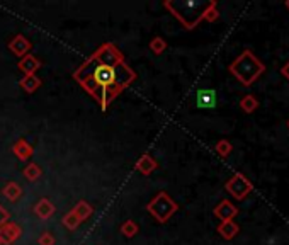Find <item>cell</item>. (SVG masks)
Listing matches in <instances>:
<instances>
[{
  "label": "cell",
  "instance_id": "6da1fadb",
  "mask_svg": "<svg viewBox=\"0 0 289 245\" xmlns=\"http://www.w3.org/2000/svg\"><path fill=\"white\" fill-rule=\"evenodd\" d=\"M73 78L106 111L136 80V73L126 63L118 46L104 43L77 68Z\"/></svg>",
  "mask_w": 289,
  "mask_h": 245
},
{
  "label": "cell",
  "instance_id": "7a4b0ae2",
  "mask_svg": "<svg viewBox=\"0 0 289 245\" xmlns=\"http://www.w3.org/2000/svg\"><path fill=\"white\" fill-rule=\"evenodd\" d=\"M209 2L203 0H167L164 7L169 11L185 29H194L204 19V12L209 7Z\"/></svg>",
  "mask_w": 289,
  "mask_h": 245
},
{
  "label": "cell",
  "instance_id": "3957f363",
  "mask_svg": "<svg viewBox=\"0 0 289 245\" xmlns=\"http://www.w3.org/2000/svg\"><path fill=\"white\" fill-rule=\"evenodd\" d=\"M228 70L244 87H250L265 72V67L250 50H244L238 57L230 63Z\"/></svg>",
  "mask_w": 289,
  "mask_h": 245
},
{
  "label": "cell",
  "instance_id": "277c9868",
  "mask_svg": "<svg viewBox=\"0 0 289 245\" xmlns=\"http://www.w3.org/2000/svg\"><path fill=\"white\" fill-rule=\"evenodd\" d=\"M179 205L172 200L165 191H160L153 200L147 205V211L155 218L158 223H165L177 213Z\"/></svg>",
  "mask_w": 289,
  "mask_h": 245
},
{
  "label": "cell",
  "instance_id": "5b68a950",
  "mask_svg": "<svg viewBox=\"0 0 289 245\" xmlns=\"http://www.w3.org/2000/svg\"><path fill=\"white\" fill-rule=\"evenodd\" d=\"M225 189L231 194L233 198H235V200L242 201V200H245L252 191H254V184H252L244 174L238 172V174H233L231 177L228 179L226 184H225Z\"/></svg>",
  "mask_w": 289,
  "mask_h": 245
},
{
  "label": "cell",
  "instance_id": "8992f818",
  "mask_svg": "<svg viewBox=\"0 0 289 245\" xmlns=\"http://www.w3.org/2000/svg\"><path fill=\"white\" fill-rule=\"evenodd\" d=\"M22 235V228L21 225L17 223H12L9 221L4 226H0V243L2 245H11L14 243L16 240H19Z\"/></svg>",
  "mask_w": 289,
  "mask_h": 245
},
{
  "label": "cell",
  "instance_id": "52a82bcc",
  "mask_svg": "<svg viewBox=\"0 0 289 245\" xmlns=\"http://www.w3.org/2000/svg\"><path fill=\"white\" fill-rule=\"evenodd\" d=\"M213 213L216 218H220L221 221H231L235 218L236 215H238V208H236L230 200H223L218 203L216 206H214Z\"/></svg>",
  "mask_w": 289,
  "mask_h": 245
},
{
  "label": "cell",
  "instance_id": "ba28073f",
  "mask_svg": "<svg viewBox=\"0 0 289 245\" xmlns=\"http://www.w3.org/2000/svg\"><path fill=\"white\" fill-rule=\"evenodd\" d=\"M31 48H32L31 41L27 39L24 34H17V36H14L11 41H9V50H11L16 57L24 58L26 55H29Z\"/></svg>",
  "mask_w": 289,
  "mask_h": 245
},
{
  "label": "cell",
  "instance_id": "9c48e42d",
  "mask_svg": "<svg viewBox=\"0 0 289 245\" xmlns=\"http://www.w3.org/2000/svg\"><path fill=\"white\" fill-rule=\"evenodd\" d=\"M12 154L17 157L21 162H29V159L34 154V150H32V145L24 138H21V140H17L16 143L12 145Z\"/></svg>",
  "mask_w": 289,
  "mask_h": 245
},
{
  "label": "cell",
  "instance_id": "30bf717a",
  "mask_svg": "<svg viewBox=\"0 0 289 245\" xmlns=\"http://www.w3.org/2000/svg\"><path fill=\"white\" fill-rule=\"evenodd\" d=\"M17 68L21 72H24V75H36V72L41 68V60L36 58L34 55H26L24 58H21V62L17 63Z\"/></svg>",
  "mask_w": 289,
  "mask_h": 245
},
{
  "label": "cell",
  "instance_id": "8fae6325",
  "mask_svg": "<svg viewBox=\"0 0 289 245\" xmlns=\"http://www.w3.org/2000/svg\"><path fill=\"white\" fill-rule=\"evenodd\" d=\"M196 104L203 109H211L216 106V92L213 89H201L196 95Z\"/></svg>",
  "mask_w": 289,
  "mask_h": 245
},
{
  "label": "cell",
  "instance_id": "7c38bea8",
  "mask_svg": "<svg viewBox=\"0 0 289 245\" xmlns=\"http://www.w3.org/2000/svg\"><path fill=\"white\" fill-rule=\"evenodd\" d=\"M134 169H136L138 172H141L143 175H150L152 172H155V170L158 169V164H157V160L153 159L152 155L144 154V155H141L138 159L136 165H134Z\"/></svg>",
  "mask_w": 289,
  "mask_h": 245
},
{
  "label": "cell",
  "instance_id": "4fadbf2b",
  "mask_svg": "<svg viewBox=\"0 0 289 245\" xmlns=\"http://www.w3.org/2000/svg\"><path fill=\"white\" fill-rule=\"evenodd\" d=\"M55 213V205L51 203L48 198H41V200L34 205V215L39 220H48L51 215Z\"/></svg>",
  "mask_w": 289,
  "mask_h": 245
},
{
  "label": "cell",
  "instance_id": "5bb4252c",
  "mask_svg": "<svg viewBox=\"0 0 289 245\" xmlns=\"http://www.w3.org/2000/svg\"><path fill=\"white\" fill-rule=\"evenodd\" d=\"M216 230H218V233H220L225 240H233V238L236 237V235H238L240 226L231 220V221H221V223L218 225Z\"/></svg>",
  "mask_w": 289,
  "mask_h": 245
},
{
  "label": "cell",
  "instance_id": "9a60e30c",
  "mask_svg": "<svg viewBox=\"0 0 289 245\" xmlns=\"http://www.w3.org/2000/svg\"><path fill=\"white\" fill-rule=\"evenodd\" d=\"M2 194H4V196H6L11 203H16V201L21 200V196H22V187H21L19 182L11 181V182H7L6 186H4Z\"/></svg>",
  "mask_w": 289,
  "mask_h": 245
},
{
  "label": "cell",
  "instance_id": "2e32d148",
  "mask_svg": "<svg viewBox=\"0 0 289 245\" xmlns=\"http://www.w3.org/2000/svg\"><path fill=\"white\" fill-rule=\"evenodd\" d=\"M19 84H21L22 89L27 92V94H32V92H36L39 89L43 82H41V78L38 75H24L19 80Z\"/></svg>",
  "mask_w": 289,
  "mask_h": 245
},
{
  "label": "cell",
  "instance_id": "e0dca14e",
  "mask_svg": "<svg viewBox=\"0 0 289 245\" xmlns=\"http://www.w3.org/2000/svg\"><path fill=\"white\" fill-rule=\"evenodd\" d=\"M240 109L247 114H252L259 109V101L254 94H245L240 99Z\"/></svg>",
  "mask_w": 289,
  "mask_h": 245
},
{
  "label": "cell",
  "instance_id": "ac0fdd59",
  "mask_svg": "<svg viewBox=\"0 0 289 245\" xmlns=\"http://www.w3.org/2000/svg\"><path fill=\"white\" fill-rule=\"evenodd\" d=\"M73 213H75L78 218H80V221H85L92 216V213H94V208H92L90 205H88L87 201H78L75 206H73Z\"/></svg>",
  "mask_w": 289,
  "mask_h": 245
},
{
  "label": "cell",
  "instance_id": "d6986e66",
  "mask_svg": "<svg viewBox=\"0 0 289 245\" xmlns=\"http://www.w3.org/2000/svg\"><path fill=\"white\" fill-rule=\"evenodd\" d=\"M22 175L26 177V181L29 182H36L38 179L43 175V170H41V167L38 164H34V162H31V164H27L24 170H22Z\"/></svg>",
  "mask_w": 289,
  "mask_h": 245
},
{
  "label": "cell",
  "instance_id": "ffe728a7",
  "mask_svg": "<svg viewBox=\"0 0 289 245\" xmlns=\"http://www.w3.org/2000/svg\"><path fill=\"white\" fill-rule=\"evenodd\" d=\"M138 232H139V226L136 225V221L133 220H126L124 223L121 225V233H123L126 238H133Z\"/></svg>",
  "mask_w": 289,
  "mask_h": 245
},
{
  "label": "cell",
  "instance_id": "44dd1931",
  "mask_svg": "<svg viewBox=\"0 0 289 245\" xmlns=\"http://www.w3.org/2000/svg\"><path fill=\"white\" fill-rule=\"evenodd\" d=\"M62 223H63L65 228H68V230H77L78 225H80L82 221H80V218H78L75 213H73V211H68V213L62 218Z\"/></svg>",
  "mask_w": 289,
  "mask_h": 245
},
{
  "label": "cell",
  "instance_id": "7402d4cb",
  "mask_svg": "<svg viewBox=\"0 0 289 245\" xmlns=\"http://www.w3.org/2000/svg\"><path fill=\"white\" fill-rule=\"evenodd\" d=\"M214 150H216V154L221 157V159H226V157H230V154L233 152V145L228 140H220L214 145Z\"/></svg>",
  "mask_w": 289,
  "mask_h": 245
},
{
  "label": "cell",
  "instance_id": "603a6c76",
  "mask_svg": "<svg viewBox=\"0 0 289 245\" xmlns=\"http://www.w3.org/2000/svg\"><path fill=\"white\" fill-rule=\"evenodd\" d=\"M220 19V11H218V4L216 0H211L209 2V7L206 9V12H204V19L203 21H208V22H214Z\"/></svg>",
  "mask_w": 289,
  "mask_h": 245
},
{
  "label": "cell",
  "instance_id": "cb8c5ba5",
  "mask_svg": "<svg viewBox=\"0 0 289 245\" xmlns=\"http://www.w3.org/2000/svg\"><path fill=\"white\" fill-rule=\"evenodd\" d=\"M150 50L155 55H162L167 50V41L164 38H160V36H157V38H153L150 41Z\"/></svg>",
  "mask_w": 289,
  "mask_h": 245
},
{
  "label": "cell",
  "instance_id": "d4e9b609",
  "mask_svg": "<svg viewBox=\"0 0 289 245\" xmlns=\"http://www.w3.org/2000/svg\"><path fill=\"white\" fill-rule=\"evenodd\" d=\"M38 243L39 245H55L57 243V238H55V235L51 232H43L41 237L38 238Z\"/></svg>",
  "mask_w": 289,
  "mask_h": 245
},
{
  "label": "cell",
  "instance_id": "484cf974",
  "mask_svg": "<svg viewBox=\"0 0 289 245\" xmlns=\"http://www.w3.org/2000/svg\"><path fill=\"white\" fill-rule=\"evenodd\" d=\"M9 218H11V216H9V211L2 205H0V226L9 223Z\"/></svg>",
  "mask_w": 289,
  "mask_h": 245
},
{
  "label": "cell",
  "instance_id": "4316f807",
  "mask_svg": "<svg viewBox=\"0 0 289 245\" xmlns=\"http://www.w3.org/2000/svg\"><path fill=\"white\" fill-rule=\"evenodd\" d=\"M281 75L289 80V62H286V63H284L282 67H281Z\"/></svg>",
  "mask_w": 289,
  "mask_h": 245
},
{
  "label": "cell",
  "instance_id": "83f0119b",
  "mask_svg": "<svg viewBox=\"0 0 289 245\" xmlns=\"http://www.w3.org/2000/svg\"><path fill=\"white\" fill-rule=\"evenodd\" d=\"M284 6H286V9L289 11V0H286V4H284Z\"/></svg>",
  "mask_w": 289,
  "mask_h": 245
},
{
  "label": "cell",
  "instance_id": "f1b7e54d",
  "mask_svg": "<svg viewBox=\"0 0 289 245\" xmlns=\"http://www.w3.org/2000/svg\"><path fill=\"white\" fill-rule=\"evenodd\" d=\"M287 128H289V121H287Z\"/></svg>",
  "mask_w": 289,
  "mask_h": 245
},
{
  "label": "cell",
  "instance_id": "f546056e",
  "mask_svg": "<svg viewBox=\"0 0 289 245\" xmlns=\"http://www.w3.org/2000/svg\"><path fill=\"white\" fill-rule=\"evenodd\" d=\"M0 245H2V243H0Z\"/></svg>",
  "mask_w": 289,
  "mask_h": 245
}]
</instances>
